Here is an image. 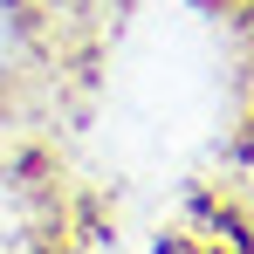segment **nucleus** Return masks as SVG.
I'll use <instances>...</instances> for the list:
<instances>
[{
    "label": "nucleus",
    "mask_w": 254,
    "mask_h": 254,
    "mask_svg": "<svg viewBox=\"0 0 254 254\" xmlns=\"http://www.w3.org/2000/svg\"><path fill=\"white\" fill-rule=\"evenodd\" d=\"M7 42H14V14H7V0H0V55H7Z\"/></svg>",
    "instance_id": "1"
}]
</instances>
